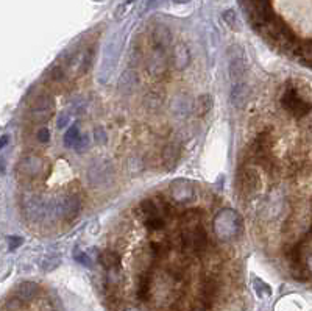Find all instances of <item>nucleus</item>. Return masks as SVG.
Returning <instances> with one entry per match:
<instances>
[{"label": "nucleus", "instance_id": "1", "mask_svg": "<svg viewBox=\"0 0 312 311\" xmlns=\"http://www.w3.org/2000/svg\"><path fill=\"white\" fill-rule=\"evenodd\" d=\"M280 103H281V107H283L290 116L297 117V119L304 117V116L310 111V108H312V103L306 102V100L300 96L295 80H289V81L284 84L283 94H281V97H280Z\"/></svg>", "mask_w": 312, "mask_h": 311}, {"label": "nucleus", "instance_id": "2", "mask_svg": "<svg viewBox=\"0 0 312 311\" xmlns=\"http://www.w3.org/2000/svg\"><path fill=\"white\" fill-rule=\"evenodd\" d=\"M180 241L183 250H190L197 255H206L210 252V239L201 224L195 227H183Z\"/></svg>", "mask_w": 312, "mask_h": 311}, {"label": "nucleus", "instance_id": "3", "mask_svg": "<svg viewBox=\"0 0 312 311\" xmlns=\"http://www.w3.org/2000/svg\"><path fill=\"white\" fill-rule=\"evenodd\" d=\"M55 111V100L48 94H41L33 100L28 119L33 124H45Z\"/></svg>", "mask_w": 312, "mask_h": 311}, {"label": "nucleus", "instance_id": "4", "mask_svg": "<svg viewBox=\"0 0 312 311\" xmlns=\"http://www.w3.org/2000/svg\"><path fill=\"white\" fill-rule=\"evenodd\" d=\"M261 188V175L254 167L244 166L237 172V189L242 197H251Z\"/></svg>", "mask_w": 312, "mask_h": 311}, {"label": "nucleus", "instance_id": "5", "mask_svg": "<svg viewBox=\"0 0 312 311\" xmlns=\"http://www.w3.org/2000/svg\"><path fill=\"white\" fill-rule=\"evenodd\" d=\"M230 77L233 84L245 81L247 75V58L244 55V50L239 46L230 47Z\"/></svg>", "mask_w": 312, "mask_h": 311}, {"label": "nucleus", "instance_id": "6", "mask_svg": "<svg viewBox=\"0 0 312 311\" xmlns=\"http://www.w3.org/2000/svg\"><path fill=\"white\" fill-rule=\"evenodd\" d=\"M44 169L45 163L39 155H27L17 164V175L24 180H34L42 175Z\"/></svg>", "mask_w": 312, "mask_h": 311}, {"label": "nucleus", "instance_id": "7", "mask_svg": "<svg viewBox=\"0 0 312 311\" xmlns=\"http://www.w3.org/2000/svg\"><path fill=\"white\" fill-rule=\"evenodd\" d=\"M273 146H275V138H273L272 130L259 131L254 138L253 144H251V153H253L254 160H259V158H264V157L272 155Z\"/></svg>", "mask_w": 312, "mask_h": 311}, {"label": "nucleus", "instance_id": "8", "mask_svg": "<svg viewBox=\"0 0 312 311\" xmlns=\"http://www.w3.org/2000/svg\"><path fill=\"white\" fill-rule=\"evenodd\" d=\"M81 210V200L77 194H69L67 197H64L55 208V213L60 217H64L66 220H72L74 217L78 216Z\"/></svg>", "mask_w": 312, "mask_h": 311}, {"label": "nucleus", "instance_id": "9", "mask_svg": "<svg viewBox=\"0 0 312 311\" xmlns=\"http://www.w3.org/2000/svg\"><path fill=\"white\" fill-rule=\"evenodd\" d=\"M216 220L225 224V230H223V233L220 235V238H223V239L236 236L237 232H239L240 227H242L240 219L236 216V213H233V211H230V210L222 211V213L216 217Z\"/></svg>", "mask_w": 312, "mask_h": 311}, {"label": "nucleus", "instance_id": "10", "mask_svg": "<svg viewBox=\"0 0 312 311\" xmlns=\"http://www.w3.org/2000/svg\"><path fill=\"white\" fill-rule=\"evenodd\" d=\"M151 292H153V272L147 269L137 277L136 296L141 302H148L151 299Z\"/></svg>", "mask_w": 312, "mask_h": 311}, {"label": "nucleus", "instance_id": "11", "mask_svg": "<svg viewBox=\"0 0 312 311\" xmlns=\"http://www.w3.org/2000/svg\"><path fill=\"white\" fill-rule=\"evenodd\" d=\"M148 72L154 77V78H160L166 74V69H167V61L163 57V49H154V52L150 55L148 58V64H147Z\"/></svg>", "mask_w": 312, "mask_h": 311}, {"label": "nucleus", "instance_id": "12", "mask_svg": "<svg viewBox=\"0 0 312 311\" xmlns=\"http://www.w3.org/2000/svg\"><path fill=\"white\" fill-rule=\"evenodd\" d=\"M172 196L178 203H184L194 197V189L192 183L186 180H177L175 183H172Z\"/></svg>", "mask_w": 312, "mask_h": 311}, {"label": "nucleus", "instance_id": "13", "mask_svg": "<svg viewBox=\"0 0 312 311\" xmlns=\"http://www.w3.org/2000/svg\"><path fill=\"white\" fill-rule=\"evenodd\" d=\"M98 263L101 264L103 269L107 271H114V269H120V264H122V258L120 255L111 249L101 250L98 253Z\"/></svg>", "mask_w": 312, "mask_h": 311}, {"label": "nucleus", "instance_id": "14", "mask_svg": "<svg viewBox=\"0 0 312 311\" xmlns=\"http://www.w3.org/2000/svg\"><path fill=\"white\" fill-rule=\"evenodd\" d=\"M248 96H250V90H248V84L245 81L233 84L231 102L236 108H244L245 103L248 102Z\"/></svg>", "mask_w": 312, "mask_h": 311}, {"label": "nucleus", "instance_id": "15", "mask_svg": "<svg viewBox=\"0 0 312 311\" xmlns=\"http://www.w3.org/2000/svg\"><path fill=\"white\" fill-rule=\"evenodd\" d=\"M24 211H25V216L28 219L36 220V219H39L44 214V205H42V202L38 197H34V196L25 197V200H24Z\"/></svg>", "mask_w": 312, "mask_h": 311}, {"label": "nucleus", "instance_id": "16", "mask_svg": "<svg viewBox=\"0 0 312 311\" xmlns=\"http://www.w3.org/2000/svg\"><path fill=\"white\" fill-rule=\"evenodd\" d=\"M161 160L163 164L166 167V170H172L173 167L177 166L178 160H180V149L177 144H169L164 147L163 155H161Z\"/></svg>", "mask_w": 312, "mask_h": 311}, {"label": "nucleus", "instance_id": "17", "mask_svg": "<svg viewBox=\"0 0 312 311\" xmlns=\"http://www.w3.org/2000/svg\"><path fill=\"white\" fill-rule=\"evenodd\" d=\"M172 63H173V67L178 69V71H183V69L189 64V50L184 44L180 42L173 47Z\"/></svg>", "mask_w": 312, "mask_h": 311}, {"label": "nucleus", "instance_id": "18", "mask_svg": "<svg viewBox=\"0 0 312 311\" xmlns=\"http://www.w3.org/2000/svg\"><path fill=\"white\" fill-rule=\"evenodd\" d=\"M219 294H220V283L216 279L207 277L201 282V297L203 299L213 302Z\"/></svg>", "mask_w": 312, "mask_h": 311}, {"label": "nucleus", "instance_id": "19", "mask_svg": "<svg viewBox=\"0 0 312 311\" xmlns=\"http://www.w3.org/2000/svg\"><path fill=\"white\" fill-rule=\"evenodd\" d=\"M203 219V211L198 208H189L180 214V222L183 227H195L200 226Z\"/></svg>", "mask_w": 312, "mask_h": 311}, {"label": "nucleus", "instance_id": "20", "mask_svg": "<svg viewBox=\"0 0 312 311\" xmlns=\"http://www.w3.org/2000/svg\"><path fill=\"white\" fill-rule=\"evenodd\" d=\"M170 253V244L167 241H151L150 243V256L154 260H164Z\"/></svg>", "mask_w": 312, "mask_h": 311}, {"label": "nucleus", "instance_id": "21", "mask_svg": "<svg viewBox=\"0 0 312 311\" xmlns=\"http://www.w3.org/2000/svg\"><path fill=\"white\" fill-rule=\"evenodd\" d=\"M36 294H38V286L34 283H31V282H24L16 288V296L22 302L34 299L36 297Z\"/></svg>", "mask_w": 312, "mask_h": 311}, {"label": "nucleus", "instance_id": "22", "mask_svg": "<svg viewBox=\"0 0 312 311\" xmlns=\"http://www.w3.org/2000/svg\"><path fill=\"white\" fill-rule=\"evenodd\" d=\"M172 41V36H170V31L160 25V27H156L154 31H153V42H154V49H166Z\"/></svg>", "mask_w": 312, "mask_h": 311}, {"label": "nucleus", "instance_id": "23", "mask_svg": "<svg viewBox=\"0 0 312 311\" xmlns=\"http://www.w3.org/2000/svg\"><path fill=\"white\" fill-rule=\"evenodd\" d=\"M211 108H213V97L207 96V94L200 96V97L194 102V113H195V116H198V117L206 116L207 113L211 111Z\"/></svg>", "mask_w": 312, "mask_h": 311}, {"label": "nucleus", "instance_id": "24", "mask_svg": "<svg viewBox=\"0 0 312 311\" xmlns=\"http://www.w3.org/2000/svg\"><path fill=\"white\" fill-rule=\"evenodd\" d=\"M166 220L167 219H164L163 216H150V217H144V226L148 232L158 233L166 229V224H167Z\"/></svg>", "mask_w": 312, "mask_h": 311}, {"label": "nucleus", "instance_id": "25", "mask_svg": "<svg viewBox=\"0 0 312 311\" xmlns=\"http://www.w3.org/2000/svg\"><path fill=\"white\" fill-rule=\"evenodd\" d=\"M139 210L142 213L144 217H150V216H163L160 208H158V203H156L154 199H145L141 202L139 205ZM166 219V217H164Z\"/></svg>", "mask_w": 312, "mask_h": 311}, {"label": "nucleus", "instance_id": "26", "mask_svg": "<svg viewBox=\"0 0 312 311\" xmlns=\"http://www.w3.org/2000/svg\"><path fill=\"white\" fill-rule=\"evenodd\" d=\"M80 130L77 125H72L71 128H69L64 135V146L66 147H75L77 143L80 141Z\"/></svg>", "mask_w": 312, "mask_h": 311}, {"label": "nucleus", "instance_id": "27", "mask_svg": "<svg viewBox=\"0 0 312 311\" xmlns=\"http://www.w3.org/2000/svg\"><path fill=\"white\" fill-rule=\"evenodd\" d=\"M134 84H136V77L131 71H128L122 75V78H120L119 88L122 90L124 93H131V90L134 88Z\"/></svg>", "mask_w": 312, "mask_h": 311}, {"label": "nucleus", "instance_id": "28", "mask_svg": "<svg viewBox=\"0 0 312 311\" xmlns=\"http://www.w3.org/2000/svg\"><path fill=\"white\" fill-rule=\"evenodd\" d=\"M167 274H169V277L173 279V282H184L186 279V269L180 264H172L167 268Z\"/></svg>", "mask_w": 312, "mask_h": 311}, {"label": "nucleus", "instance_id": "29", "mask_svg": "<svg viewBox=\"0 0 312 311\" xmlns=\"http://www.w3.org/2000/svg\"><path fill=\"white\" fill-rule=\"evenodd\" d=\"M48 81L50 83H61L64 80V71H63V67L61 66H54L50 69V72H48Z\"/></svg>", "mask_w": 312, "mask_h": 311}, {"label": "nucleus", "instance_id": "30", "mask_svg": "<svg viewBox=\"0 0 312 311\" xmlns=\"http://www.w3.org/2000/svg\"><path fill=\"white\" fill-rule=\"evenodd\" d=\"M60 263H61L60 256H45L44 260L41 261V268L44 271H54L60 266Z\"/></svg>", "mask_w": 312, "mask_h": 311}, {"label": "nucleus", "instance_id": "31", "mask_svg": "<svg viewBox=\"0 0 312 311\" xmlns=\"http://www.w3.org/2000/svg\"><path fill=\"white\" fill-rule=\"evenodd\" d=\"M253 285H254V289H256V294H257V296L269 297V296L272 294V289H270V286H269V285H266L264 282H261L259 279H254Z\"/></svg>", "mask_w": 312, "mask_h": 311}, {"label": "nucleus", "instance_id": "32", "mask_svg": "<svg viewBox=\"0 0 312 311\" xmlns=\"http://www.w3.org/2000/svg\"><path fill=\"white\" fill-rule=\"evenodd\" d=\"M74 260L78 261V263L83 264V266H91V264H92L89 255H86V252H81V250H78V249L74 250Z\"/></svg>", "mask_w": 312, "mask_h": 311}, {"label": "nucleus", "instance_id": "33", "mask_svg": "<svg viewBox=\"0 0 312 311\" xmlns=\"http://www.w3.org/2000/svg\"><path fill=\"white\" fill-rule=\"evenodd\" d=\"M223 19H225V22H227L233 30H239L240 28V25H239V21H237V17H236V14H234V11H227L223 14Z\"/></svg>", "mask_w": 312, "mask_h": 311}, {"label": "nucleus", "instance_id": "34", "mask_svg": "<svg viewBox=\"0 0 312 311\" xmlns=\"http://www.w3.org/2000/svg\"><path fill=\"white\" fill-rule=\"evenodd\" d=\"M145 100H147V105H150V107L161 105V103H163V97H161V96H156L154 93H150V94L145 97Z\"/></svg>", "mask_w": 312, "mask_h": 311}, {"label": "nucleus", "instance_id": "35", "mask_svg": "<svg viewBox=\"0 0 312 311\" xmlns=\"http://www.w3.org/2000/svg\"><path fill=\"white\" fill-rule=\"evenodd\" d=\"M94 136H95V141H97V143H100V144H105V143H107V140H108V135H107V131L103 130L101 127L95 128Z\"/></svg>", "mask_w": 312, "mask_h": 311}, {"label": "nucleus", "instance_id": "36", "mask_svg": "<svg viewBox=\"0 0 312 311\" xmlns=\"http://www.w3.org/2000/svg\"><path fill=\"white\" fill-rule=\"evenodd\" d=\"M36 140L39 141V143H48V140H50V131H48V128H39L38 131H36Z\"/></svg>", "mask_w": 312, "mask_h": 311}, {"label": "nucleus", "instance_id": "37", "mask_svg": "<svg viewBox=\"0 0 312 311\" xmlns=\"http://www.w3.org/2000/svg\"><path fill=\"white\" fill-rule=\"evenodd\" d=\"M22 243H24V239L21 236H10L8 238V247H10V250L17 249L19 246H22Z\"/></svg>", "mask_w": 312, "mask_h": 311}, {"label": "nucleus", "instance_id": "38", "mask_svg": "<svg viewBox=\"0 0 312 311\" xmlns=\"http://www.w3.org/2000/svg\"><path fill=\"white\" fill-rule=\"evenodd\" d=\"M88 146H89V138H88V136H81L80 141H78L77 146H75V149H77L78 152H83Z\"/></svg>", "mask_w": 312, "mask_h": 311}, {"label": "nucleus", "instance_id": "39", "mask_svg": "<svg viewBox=\"0 0 312 311\" xmlns=\"http://www.w3.org/2000/svg\"><path fill=\"white\" fill-rule=\"evenodd\" d=\"M69 119H71V117H69V114L64 113V114L60 117V120H58V127H60V128H64V127L69 124Z\"/></svg>", "mask_w": 312, "mask_h": 311}, {"label": "nucleus", "instance_id": "40", "mask_svg": "<svg viewBox=\"0 0 312 311\" xmlns=\"http://www.w3.org/2000/svg\"><path fill=\"white\" fill-rule=\"evenodd\" d=\"M7 144H8V136H7V135H4V136H2V149H4Z\"/></svg>", "mask_w": 312, "mask_h": 311}, {"label": "nucleus", "instance_id": "41", "mask_svg": "<svg viewBox=\"0 0 312 311\" xmlns=\"http://www.w3.org/2000/svg\"><path fill=\"white\" fill-rule=\"evenodd\" d=\"M307 268H309V271H310V274H312V255L309 256V260H307Z\"/></svg>", "mask_w": 312, "mask_h": 311}, {"label": "nucleus", "instance_id": "42", "mask_svg": "<svg viewBox=\"0 0 312 311\" xmlns=\"http://www.w3.org/2000/svg\"><path fill=\"white\" fill-rule=\"evenodd\" d=\"M124 311H141V309H137L136 306H127V308H125Z\"/></svg>", "mask_w": 312, "mask_h": 311}]
</instances>
